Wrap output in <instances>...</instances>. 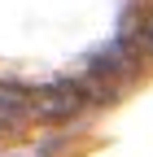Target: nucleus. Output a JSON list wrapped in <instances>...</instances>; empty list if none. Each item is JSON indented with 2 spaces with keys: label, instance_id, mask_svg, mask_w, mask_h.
<instances>
[{
  "label": "nucleus",
  "instance_id": "1",
  "mask_svg": "<svg viewBox=\"0 0 153 157\" xmlns=\"http://www.w3.org/2000/svg\"><path fill=\"white\" fill-rule=\"evenodd\" d=\"M31 118H40L35 96L18 92V87H0V131H22Z\"/></svg>",
  "mask_w": 153,
  "mask_h": 157
},
{
  "label": "nucleus",
  "instance_id": "2",
  "mask_svg": "<svg viewBox=\"0 0 153 157\" xmlns=\"http://www.w3.org/2000/svg\"><path fill=\"white\" fill-rule=\"evenodd\" d=\"M79 105H83V92L74 87V83H57V87H48V92L35 96V109H40V118H70Z\"/></svg>",
  "mask_w": 153,
  "mask_h": 157
},
{
  "label": "nucleus",
  "instance_id": "3",
  "mask_svg": "<svg viewBox=\"0 0 153 157\" xmlns=\"http://www.w3.org/2000/svg\"><path fill=\"white\" fill-rule=\"evenodd\" d=\"M131 61H136V57H131V48L123 44V39H114L109 48H101L96 57H92V70H96V74H127Z\"/></svg>",
  "mask_w": 153,
  "mask_h": 157
},
{
  "label": "nucleus",
  "instance_id": "4",
  "mask_svg": "<svg viewBox=\"0 0 153 157\" xmlns=\"http://www.w3.org/2000/svg\"><path fill=\"white\" fill-rule=\"evenodd\" d=\"M144 48H153V17L144 22Z\"/></svg>",
  "mask_w": 153,
  "mask_h": 157
}]
</instances>
